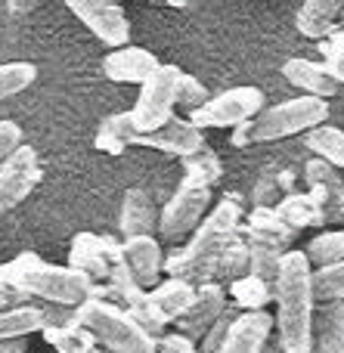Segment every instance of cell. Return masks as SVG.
Listing matches in <instances>:
<instances>
[{"instance_id":"4fadbf2b","label":"cell","mask_w":344,"mask_h":353,"mask_svg":"<svg viewBox=\"0 0 344 353\" xmlns=\"http://www.w3.org/2000/svg\"><path fill=\"white\" fill-rule=\"evenodd\" d=\"M304 180L310 186V199L316 201V208L323 211L326 223H341L344 220V180L332 165L320 159H310L304 168Z\"/></svg>"},{"instance_id":"ba28073f","label":"cell","mask_w":344,"mask_h":353,"mask_svg":"<svg viewBox=\"0 0 344 353\" xmlns=\"http://www.w3.org/2000/svg\"><path fill=\"white\" fill-rule=\"evenodd\" d=\"M264 109V90L261 87H233V90H223L217 97H211L202 109L190 112L186 121L196 130H208V128H242L248 124L258 112Z\"/></svg>"},{"instance_id":"cb8c5ba5","label":"cell","mask_w":344,"mask_h":353,"mask_svg":"<svg viewBox=\"0 0 344 353\" xmlns=\"http://www.w3.org/2000/svg\"><path fill=\"white\" fill-rule=\"evenodd\" d=\"M273 211H276V217L283 220V223L289 226L292 232L307 230V226H323V223H326L323 211L316 208V201L310 199L307 192H292V195H285V199L279 201Z\"/></svg>"},{"instance_id":"74e56055","label":"cell","mask_w":344,"mask_h":353,"mask_svg":"<svg viewBox=\"0 0 344 353\" xmlns=\"http://www.w3.org/2000/svg\"><path fill=\"white\" fill-rule=\"evenodd\" d=\"M155 350L159 353H199V344L177 335V332H165V335L155 341Z\"/></svg>"},{"instance_id":"44dd1931","label":"cell","mask_w":344,"mask_h":353,"mask_svg":"<svg viewBox=\"0 0 344 353\" xmlns=\"http://www.w3.org/2000/svg\"><path fill=\"white\" fill-rule=\"evenodd\" d=\"M292 236H295V232L276 217V211H273L270 205H254L252 214H245V242L289 251Z\"/></svg>"},{"instance_id":"f35d334b","label":"cell","mask_w":344,"mask_h":353,"mask_svg":"<svg viewBox=\"0 0 344 353\" xmlns=\"http://www.w3.org/2000/svg\"><path fill=\"white\" fill-rule=\"evenodd\" d=\"M28 341L25 338H16V341H0V353H25Z\"/></svg>"},{"instance_id":"f1b7e54d","label":"cell","mask_w":344,"mask_h":353,"mask_svg":"<svg viewBox=\"0 0 344 353\" xmlns=\"http://www.w3.org/2000/svg\"><path fill=\"white\" fill-rule=\"evenodd\" d=\"M43 341L50 344L56 353H97L99 344L93 341V335L81 325H68V329H43Z\"/></svg>"},{"instance_id":"83f0119b","label":"cell","mask_w":344,"mask_h":353,"mask_svg":"<svg viewBox=\"0 0 344 353\" xmlns=\"http://www.w3.org/2000/svg\"><path fill=\"white\" fill-rule=\"evenodd\" d=\"M230 294H233L239 310L254 313V310H264V307L273 301V285L270 282L254 279V276H242V279L230 282Z\"/></svg>"},{"instance_id":"ffe728a7","label":"cell","mask_w":344,"mask_h":353,"mask_svg":"<svg viewBox=\"0 0 344 353\" xmlns=\"http://www.w3.org/2000/svg\"><path fill=\"white\" fill-rule=\"evenodd\" d=\"M283 78L289 81L292 87L304 90V97H316V99H326L341 93V84L314 59H304V56H295L283 65Z\"/></svg>"},{"instance_id":"f546056e","label":"cell","mask_w":344,"mask_h":353,"mask_svg":"<svg viewBox=\"0 0 344 353\" xmlns=\"http://www.w3.org/2000/svg\"><path fill=\"white\" fill-rule=\"evenodd\" d=\"M242 276H248V245H245V239H236L221 254L211 282L221 285V282H236V279H242Z\"/></svg>"},{"instance_id":"603a6c76","label":"cell","mask_w":344,"mask_h":353,"mask_svg":"<svg viewBox=\"0 0 344 353\" xmlns=\"http://www.w3.org/2000/svg\"><path fill=\"white\" fill-rule=\"evenodd\" d=\"M196 292L199 288L190 285V282H183V279H165V282H159L155 288H149V298H152L155 310H159L161 316L168 319V325H171L174 319H180L192 307Z\"/></svg>"},{"instance_id":"e575fe53","label":"cell","mask_w":344,"mask_h":353,"mask_svg":"<svg viewBox=\"0 0 344 353\" xmlns=\"http://www.w3.org/2000/svg\"><path fill=\"white\" fill-rule=\"evenodd\" d=\"M236 316H239V313H236V307H227V310H223L221 316H217V323L211 325L208 332H205L199 353H221L223 341H227V332H230V325H233V319H236Z\"/></svg>"},{"instance_id":"277c9868","label":"cell","mask_w":344,"mask_h":353,"mask_svg":"<svg viewBox=\"0 0 344 353\" xmlns=\"http://www.w3.org/2000/svg\"><path fill=\"white\" fill-rule=\"evenodd\" d=\"M128 146H146V149H159V152H168V155H177V159H186V155H196L205 146V134L192 128L186 118H171V121L161 124L152 134H136V130H130L124 112L121 115H109L99 124L97 149L118 155Z\"/></svg>"},{"instance_id":"9c48e42d","label":"cell","mask_w":344,"mask_h":353,"mask_svg":"<svg viewBox=\"0 0 344 353\" xmlns=\"http://www.w3.org/2000/svg\"><path fill=\"white\" fill-rule=\"evenodd\" d=\"M211 205V186H205L196 176H186L180 180L177 192L168 199V205L159 211V232L161 239H183L196 230L205 220Z\"/></svg>"},{"instance_id":"7c38bea8","label":"cell","mask_w":344,"mask_h":353,"mask_svg":"<svg viewBox=\"0 0 344 353\" xmlns=\"http://www.w3.org/2000/svg\"><path fill=\"white\" fill-rule=\"evenodd\" d=\"M41 183V161L31 146H22L6 165H0V217L22 205Z\"/></svg>"},{"instance_id":"836d02e7","label":"cell","mask_w":344,"mask_h":353,"mask_svg":"<svg viewBox=\"0 0 344 353\" xmlns=\"http://www.w3.org/2000/svg\"><path fill=\"white\" fill-rule=\"evenodd\" d=\"M320 50H323V56H326V65L323 68L344 87V25L332 37H326V43H323Z\"/></svg>"},{"instance_id":"1f68e13d","label":"cell","mask_w":344,"mask_h":353,"mask_svg":"<svg viewBox=\"0 0 344 353\" xmlns=\"http://www.w3.org/2000/svg\"><path fill=\"white\" fill-rule=\"evenodd\" d=\"M183 174L202 180L205 186H214V183L221 180L223 168H221V159H217L208 146H202L196 155H186V159H183Z\"/></svg>"},{"instance_id":"9a60e30c","label":"cell","mask_w":344,"mask_h":353,"mask_svg":"<svg viewBox=\"0 0 344 353\" xmlns=\"http://www.w3.org/2000/svg\"><path fill=\"white\" fill-rule=\"evenodd\" d=\"M121 261L128 267V273L134 276V282L140 288H155L159 276L165 273V254L155 236H136L121 242Z\"/></svg>"},{"instance_id":"6da1fadb","label":"cell","mask_w":344,"mask_h":353,"mask_svg":"<svg viewBox=\"0 0 344 353\" xmlns=\"http://www.w3.org/2000/svg\"><path fill=\"white\" fill-rule=\"evenodd\" d=\"M242 201L236 195H227L214 205V211L205 214V220L192 230V239L186 242L183 251H174L165 261L168 279H183L190 285H205L214 276V267L221 261V254L239 239L242 226Z\"/></svg>"},{"instance_id":"484cf974","label":"cell","mask_w":344,"mask_h":353,"mask_svg":"<svg viewBox=\"0 0 344 353\" xmlns=\"http://www.w3.org/2000/svg\"><path fill=\"white\" fill-rule=\"evenodd\" d=\"M304 146L314 152V159L332 165L335 171L344 168V130L329 128V124H320V128H314V130L304 134Z\"/></svg>"},{"instance_id":"5b68a950","label":"cell","mask_w":344,"mask_h":353,"mask_svg":"<svg viewBox=\"0 0 344 353\" xmlns=\"http://www.w3.org/2000/svg\"><path fill=\"white\" fill-rule=\"evenodd\" d=\"M329 118V103L316 97H295L285 99L279 105L261 109L248 124L236 128L233 143L236 146H248V143H273L285 140L295 134H307V130L326 124Z\"/></svg>"},{"instance_id":"8d00e7d4","label":"cell","mask_w":344,"mask_h":353,"mask_svg":"<svg viewBox=\"0 0 344 353\" xmlns=\"http://www.w3.org/2000/svg\"><path fill=\"white\" fill-rule=\"evenodd\" d=\"M22 146V128L16 121H0V165H6Z\"/></svg>"},{"instance_id":"8992f818","label":"cell","mask_w":344,"mask_h":353,"mask_svg":"<svg viewBox=\"0 0 344 353\" xmlns=\"http://www.w3.org/2000/svg\"><path fill=\"white\" fill-rule=\"evenodd\" d=\"M78 325L93 335V341L109 353H149L155 341L121 310L103 298H87L78 307Z\"/></svg>"},{"instance_id":"7402d4cb","label":"cell","mask_w":344,"mask_h":353,"mask_svg":"<svg viewBox=\"0 0 344 353\" xmlns=\"http://www.w3.org/2000/svg\"><path fill=\"white\" fill-rule=\"evenodd\" d=\"M341 19H344V3H338V0H307L298 10L295 25L304 37L320 41V37H332L338 31Z\"/></svg>"},{"instance_id":"5bb4252c","label":"cell","mask_w":344,"mask_h":353,"mask_svg":"<svg viewBox=\"0 0 344 353\" xmlns=\"http://www.w3.org/2000/svg\"><path fill=\"white\" fill-rule=\"evenodd\" d=\"M223 310H227V292H223L221 285H214V282H205V285H199L196 301H192L190 310L180 319H174L177 335L190 338V341H202L205 332L217 323V316H221Z\"/></svg>"},{"instance_id":"d590c367","label":"cell","mask_w":344,"mask_h":353,"mask_svg":"<svg viewBox=\"0 0 344 353\" xmlns=\"http://www.w3.org/2000/svg\"><path fill=\"white\" fill-rule=\"evenodd\" d=\"M208 99H211L208 97V87H205L199 78H192V74H183V81H180L177 105H183L186 112H196V109H202Z\"/></svg>"},{"instance_id":"30bf717a","label":"cell","mask_w":344,"mask_h":353,"mask_svg":"<svg viewBox=\"0 0 344 353\" xmlns=\"http://www.w3.org/2000/svg\"><path fill=\"white\" fill-rule=\"evenodd\" d=\"M121 257V242L109 236H93V232H78L68 248V270L90 279V285L109 282L112 263Z\"/></svg>"},{"instance_id":"ab89813d","label":"cell","mask_w":344,"mask_h":353,"mask_svg":"<svg viewBox=\"0 0 344 353\" xmlns=\"http://www.w3.org/2000/svg\"><path fill=\"white\" fill-rule=\"evenodd\" d=\"M149 353H159V350H149Z\"/></svg>"},{"instance_id":"3957f363","label":"cell","mask_w":344,"mask_h":353,"mask_svg":"<svg viewBox=\"0 0 344 353\" xmlns=\"http://www.w3.org/2000/svg\"><path fill=\"white\" fill-rule=\"evenodd\" d=\"M10 279L25 298H37V304H56V307H81L93 294L90 279L68 267H53L41 261L31 251H22L10 263Z\"/></svg>"},{"instance_id":"4dcf8cb0","label":"cell","mask_w":344,"mask_h":353,"mask_svg":"<svg viewBox=\"0 0 344 353\" xmlns=\"http://www.w3.org/2000/svg\"><path fill=\"white\" fill-rule=\"evenodd\" d=\"M34 78H37V68L31 62H6V65H0V103L28 90L34 84Z\"/></svg>"},{"instance_id":"e0dca14e","label":"cell","mask_w":344,"mask_h":353,"mask_svg":"<svg viewBox=\"0 0 344 353\" xmlns=\"http://www.w3.org/2000/svg\"><path fill=\"white\" fill-rule=\"evenodd\" d=\"M273 338V316L264 310L239 313L227 332L221 353H261L264 344Z\"/></svg>"},{"instance_id":"d4e9b609","label":"cell","mask_w":344,"mask_h":353,"mask_svg":"<svg viewBox=\"0 0 344 353\" xmlns=\"http://www.w3.org/2000/svg\"><path fill=\"white\" fill-rule=\"evenodd\" d=\"M43 332V310L41 304H19L10 310H0V341H16V338Z\"/></svg>"},{"instance_id":"2e32d148","label":"cell","mask_w":344,"mask_h":353,"mask_svg":"<svg viewBox=\"0 0 344 353\" xmlns=\"http://www.w3.org/2000/svg\"><path fill=\"white\" fill-rule=\"evenodd\" d=\"M159 65L161 62L155 59L149 50L130 47V43L121 50H112V53L103 59V72L109 81H115V84H140V87L152 78Z\"/></svg>"},{"instance_id":"d6986e66","label":"cell","mask_w":344,"mask_h":353,"mask_svg":"<svg viewBox=\"0 0 344 353\" xmlns=\"http://www.w3.org/2000/svg\"><path fill=\"white\" fill-rule=\"evenodd\" d=\"M310 353H344V301H323L314 310Z\"/></svg>"},{"instance_id":"d6a6232c","label":"cell","mask_w":344,"mask_h":353,"mask_svg":"<svg viewBox=\"0 0 344 353\" xmlns=\"http://www.w3.org/2000/svg\"><path fill=\"white\" fill-rule=\"evenodd\" d=\"M314 298L320 301H344V263L326 270H314Z\"/></svg>"},{"instance_id":"4316f807","label":"cell","mask_w":344,"mask_h":353,"mask_svg":"<svg viewBox=\"0 0 344 353\" xmlns=\"http://www.w3.org/2000/svg\"><path fill=\"white\" fill-rule=\"evenodd\" d=\"M304 257H307V263L316 270L344 263V230H329V232L314 236L307 245V251H304Z\"/></svg>"},{"instance_id":"ac0fdd59","label":"cell","mask_w":344,"mask_h":353,"mask_svg":"<svg viewBox=\"0 0 344 353\" xmlns=\"http://www.w3.org/2000/svg\"><path fill=\"white\" fill-rule=\"evenodd\" d=\"M118 230L124 239L136 236H155L159 232V208L146 195V189L134 186L124 192L121 199V217H118Z\"/></svg>"},{"instance_id":"8fae6325","label":"cell","mask_w":344,"mask_h":353,"mask_svg":"<svg viewBox=\"0 0 344 353\" xmlns=\"http://www.w3.org/2000/svg\"><path fill=\"white\" fill-rule=\"evenodd\" d=\"M68 10L90 28V34L97 41H103L105 47L121 50L130 41V22L124 16V10L112 0H68Z\"/></svg>"},{"instance_id":"52a82bcc","label":"cell","mask_w":344,"mask_h":353,"mask_svg":"<svg viewBox=\"0 0 344 353\" xmlns=\"http://www.w3.org/2000/svg\"><path fill=\"white\" fill-rule=\"evenodd\" d=\"M180 81H183V72H180L177 65L155 68L152 78L140 87V97H136L134 109L124 112L130 130H136V134H152L161 124L171 121L174 109H177V97H180Z\"/></svg>"},{"instance_id":"7a4b0ae2","label":"cell","mask_w":344,"mask_h":353,"mask_svg":"<svg viewBox=\"0 0 344 353\" xmlns=\"http://www.w3.org/2000/svg\"><path fill=\"white\" fill-rule=\"evenodd\" d=\"M276 298V344L285 353H310V325H314V267L307 263L304 251H285L273 282Z\"/></svg>"}]
</instances>
